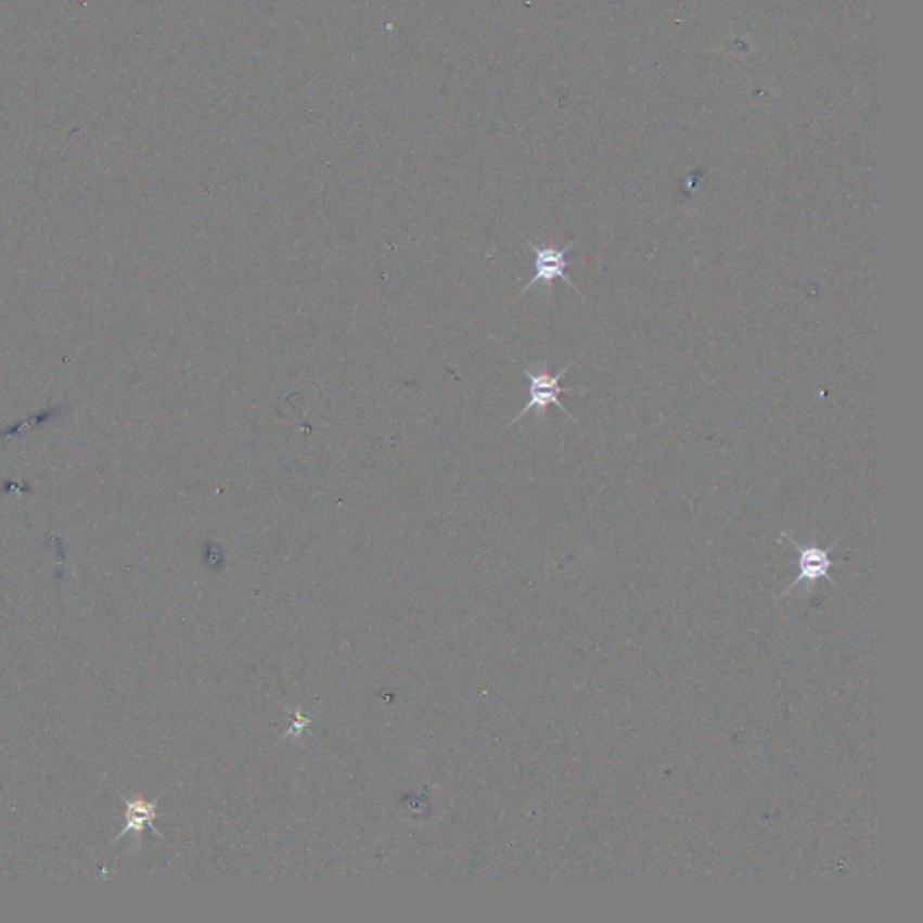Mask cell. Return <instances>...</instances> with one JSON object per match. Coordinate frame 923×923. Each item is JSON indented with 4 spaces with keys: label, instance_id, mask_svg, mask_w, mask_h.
I'll return each mask as SVG.
<instances>
[{
    "label": "cell",
    "instance_id": "1",
    "mask_svg": "<svg viewBox=\"0 0 923 923\" xmlns=\"http://www.w3.org/2000/svg\"><path fill=\"white\" fill-rule=\"evenodd\" d=\"M571 369L572 364L560 370L555 375L547 374V372H530V370L524 369V374L528 377V402L525 405L524 410L514 416L511 426L533 410H538L539 416H544L547 408L550 405L557 406L563 413H566V416H571V421L577 422V419L571 415V411L566 410L565 405L560 400L561 394H566V392H585L582 388H577V386L563 388L560 385L561 380L568 374V370Z\"/></svg>",
    "mask_w": 923,
    "mask_h": 923
},
{
    "label": "cell",
    "instance_id": "2",
    "mask_svg": "<svg viewBox=\"0 0 923 923\" xmlns=\"http://www.w3.org/2000/svg\"><path fill=\"white\" fill-rule=\"evenodd\" d=\"M528 246L534 252V267H536V274H534L533 280L522 289V293L524 294L527 289L534 287L536 283H543L544 287L552 291V283L554 280H563V282L568 283L572 289H576L577 293L581 294V291L577 289L576 283L572 282V278L566 274V267L571 266V262L566 260V253L571 252V247L574 246V242H568L563 249L554 246H544L539 247L534 244L533 241H528Z\"/></svg>",
    "mask_w": 923,
    "mask_h": 923
},
{
    "label": "cell",
    "instance_id": "3",
    "mask_svg": "<svg viewBox=\"0 0 923 923\" xmlns=\"http://www.w3.org/2000/svg\"><path fill=\"white\" fill-rule=\"evenodd\" d=\"M781 538L786 539L799 552V576L795 577L791 587L786 588L785 593L791 592L792 588L797 587L800 582L813 585L819 579H828L833 585H837L830 577V568L833 565L832 557H830V550L837 547V541H833L828 549H821V547H813V544H806V547L805 544H799L794 539L789 538L786 534H781Z\"/></svg>",
    "mask_w": 923,
    "mask_h": 923
},
{
    "label": "cell",
    "instance_id": "4",
    "mask_svg": "<svg viewBox=\"0 0 923 923\" xmlns=\"http://www.w3.org/2000/svg\"><path fill=\"white\" fill-rule=\"evenodd\" d=\"M127 805V826L124 832L116 837V843L119 838H124L127 833H141L144 828H152L161 837L159 830L154 826V821L157 819V803H149L144 799H124Z\"/></svg>",
    "mask_w": 923,
    "mask_h": 923
}]
</instances>
